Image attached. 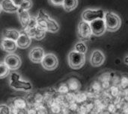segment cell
Masks as SVG:
<instances>
[{"mask_svg":"<svg viewBox=\"0 0 128 114\" xmlns=\"http://www.w3.org/2000/svg\"><path fill=\"white\" fill-rule=\"evenodd\" d=\"M38 25V20L36 16H31L28 23L27 24L26 27L25 28H23L24 30H28V29H32L34 27H36Z\"/></svg>","mask_w":128,"mask_h":114,"instance_id":"7402d4cb","label":"cell"},{"mask_svg":"<svg viewBox=\"0 0 128 114\" xmlns=\"http://www.w3.org/2000/svg\"><path fill=\"white\" fill-rule=\"evenodd\" d=\"M4 63L8 66L10 70H16L20 67L22 61L20 57L16 55L9 54L4 57Z\"/></svg>","mask_w":128,"mask_h":114,"instance_id":"9c48e42d","label":"cell"},{"mask_svg":"<svg viewBox=\"0 0 128 114\" xmlns=\"http://www.w3.org/2000/svg\"><path fill=\"white\" fill-rule=\"evenodd\" d=\"M17 7H20V4L23 2V1L24 0H11Z\"/></svg>","mask_w":128,"mask_h":114,"instance_id":"484cf974","label":"cell"},{"mask_svg":"<svg viewBox=\"0 0 128 114\" xmlns=\"http://www.w3.org/2000/svg\"><path fill=\"white\" fill-rule=\"evenodd\" d=\"M24 30V29H23ZM26 31V33L31 37V38H34L37 40H43L46 35V30L44 28H43L42 27H40V25H37L36 27L32 28V29H28V30H24Z\"/></svg>","mask_w":128,"mask_h":114,"instance_id":"7c38bea8","label":"cell"},{"mask_svg":"<svg viewBox=\"0 0 128 114\" xmlns=\"http://www.w3.org/2000/svg\"><path fill=\"white\" fill-rule=\"evenodd\" d=\"M32 7V0H24L23 2L20 4L18 10H28Z\"/></svg>","mask_w":128,"mask_h":114,"instance_id":"44dd1931","label":"cell"},{"mask_svg":"<svg viewBox=\"0 0 128 114\" xmlns=\"http://www.w3.org/2000/svg\"><path fill=\"white\" fill-rule=\"evenodd\" d=\"M2 10L7 13H16L18 11L17 7L11 0H2L0 2Z\"/></svg>","mask_w":128,"mask_h":114,"instance_id":"9a60e30c","label":"cell"},{"mask_svg":"<svg viewBox=\"0 0 128 114\" xmlns=\"http://www.w3.org/2000/svg\"><path fill=\"white\" fill-rule=\"evenodd\" d=\"M18 13V18L20 20V22L21 25L25 28L27 25V24L29 22V19L31 18V16L28 13V10H18L17 11Z\"/></svg>","mask_w":128,"mask_h":114,"instance_id":"e0dca14e","label":"cell"},{"mask_svg":"<svg viewBox=\"0 0 128 114\" xmlns=\"http://www.w3.org/2000/svg\"><path fill=\"white\" fill-rule=\"evenodd\" d=\"M0 47L3 51L12 53L16 50L17 45H16V42L14 40L6 39V38H2L0 41Z\"/></svg>","mask_w":128,"mask_h":114,"instance_id":"4fadbf2b","label":"cell"},{"mask_svg":"<svg viewBox=\"0 0 128 114\" xmlns=\"http://www.w3.org/2000/svg\"><path fill=\"white\" fill-rule=\"evenodd\" d=\"M41 64L44 69L46 70H54L57 68L58 65V60L54 54L48 53L44 55L41 61Z\"/></svg>","mask_w":128,"mask_h":114,"instance_id":"8992f818","label":"cell"},{"mask_svg":"<svg viewBox=\"0 0 128 114\" xmlns=\"http://www.w3.org/2000/svg\"><path fill=\"white\" fill-rule=\"evenodd\" d=\"M9 86L17 91H30L32 90V84L22 78L21 75L16 72H10Z\"/></svg>","mask_w":128,"mask_h":114,"instance_id":"6da1fadb","label":"cell"},{"mask_svg":"<svg viewBox=\"0 0 128 114\" xmlns=\"http://www.w3.org/2000/svg\"><path fill=\"white\" fill-rule=\"evenodd\" d=\"M0 114H11L10 108L5 104L0 105Z\"/></svg>","mask_w":128,"mask_h":114,"instance_id":"603a6c76","label":"cell"},{"mask_svg":"<svg viewBox=\"0 0 128 114\" xmlns=\"http://www.w3.org/2000/svg\"><path fill=\"white\" fill-rule=\"evenodd\" d=\"M37 20H38V25L42 27L43 28H44L46 31L51 32V33H56L59 30V25L55 19L50 18V16L44 19H37Z\"/></svg>","mask_w":128,"mask_h":114,"instance_id":"5b68a950","label":"cell"},{"mask_svg":"<svg viewBox=\"0 0 128 114\" xmlns=\"http://www.w3.org/2000/svg\"><path fill=\"white\" fill-rule=\"evenodd\" d=\"M20 31L14 28L4 29L2 31V38H6V39L16 41V40L18 39L20 36Z\"/></svg>","mask_w":128,"mask_h":114,"instance_id":"2e32d148","label":"cell"},{"mask_svg":"<svg viewBox=\"0 0 128 114\" xmlns=\"http://www.w3.org/2000/svg\"><path fill=\"white\" fill-rule=\"evenodd\" d=\"M124 63H125L126 64H128V56H126V57H124Z\"/></svg>","mask_w":128,"mask_h":114,"instance_id":"4316f807","label":"cell"},{"mask_svg":"<svg viewBox=\"0 0 128 114\" xmlns=\"http://www.w3.org/2000/svg\"><path fill=\"white\" fill-rule=\"evenodd\" d=\"M105 12L102 9H86L82 13V19L84 21L91 22L98 19H104Z\"/></svg>","mask_w":128,"mask_h":114,"instance_id":"277c9868","label":"cell"},{"mask_svg":"<svg viewBox=\"0 0 128 114\" xmlns=\"http://www.w3.org/2000/svg\"><path fill=\"white\" fill-rule=\"evenodd\" d=\"M50 17V16L45 12V10L40 9L39 10L38 13V15L36 16L37 19H46V18H48Z\"/></svg>","mask_w":128,"mask_h":114,"instance_id":"cb8c5ba5","label":"cell"},{"mask_svg":"<svg viewBox=\"0 0 128 114\" xmlns=\"http://www.w3.org/2000/svg\"><path fill=\"white\" fill-rule=\"evenodd\" d=\"M78 36L82 40H88L92 35L90 22L82 20L79 22L77 28Z\"/></svg>","mask_w":128,"mask_h":114,"instance_id":"52a82bcc","label":"cell"},{"mask_svg":"<svg viewBox=\"0 0 128 114\" xmlns=\"http://www.w3.org/2000/svg\"><path fill=\"white\" fill-rule=\"evenodd\" d=\"M104 19L105 22L106 29L108 31L114 32L117 31L120 28L122 24L120 17L115 13L110 11H107L105 13Z\"/></svg>","mask_w":128,"mask_h":114,"instance_id":"7a4b0ae2","label":"cell"},{"mask_svg":"<svg viewBox=\"0 0 128 114\" xmlns=\"http://www.w3.org/2000/svg\"><path fill=\"white\" fill-rule=\"evenodd\" d=\"M2 7H1V4H0V13H1V12H2Z\"/></svg>","mask_w":128,"mask_h":114,"instance_id":"83f0119b","label":"cell"},{"mask_svg":"<svg viewBox=\"0 0 128 114\" xmlns=\"http://www.w3.org/2000/svg\"><path fill=\"white\" fill-rule=\"evenodd\" d=\"M63 1L64 0H49L50 4H52V5H55V6H61V5H62Z\"/></svg>","mask_w":128,"mask_h":114,"instance_id":"d4e9b609","label":"cell"},{"mask_svg":"<svg viewBox=\"0 0 128 114\" xmlns=\"http://www.w3.org/2000/svg\"><path fill=\"white\" fill-rule=\"evenodd\" d=\"M17 47L20 49H27L31 43V37L26 33L24 30L20 31V36L16 40Z\"/></svg>","mask_w":128,"mask_h":114,"instance_id":"5bb4252c","label":"cell"},{"mask_svg":"<svg viewBox=\"0 0 128 114\" xmlns=\"http://www.w3.org/2000/svg\"><path fill=\"white\" fill-rule=\"evenodd\" d=\"M90 25H91L92 34L98 36V37L103 35L106 31L105 22L104 19H98L94 20L90 22Z\"/></svg>","mask_w":128,"mask_h":114,"instance_id":"ba28073f","label":"cell"},{"mask_svg":"<svg viewBox=\"0 0 128 114\" xmlns=\"http://www.w3.org/2000/svg\"><path fill=\"white\" fill-rule=\"evenodd\" d=\"M68 64L70 68L74 69H79L85 64L86 56L85 54L77 52L74 50L71 51L68 56Z\"/></svg>","mask_w":128,"mask_h":114,"instance_id":"3957f363","label":"cell"},{"mask_svg":"<svg viewBox=\"0 0 128 114\" xmlns=\"http://www.w3.org/2000/svg\"><path fill=\"white\" fill-rule=\"evenodd\" d=\"M10 69L8 66L3 62H0V78H4L9 75Z\"/></svg>","mask_w":128,"mask_h":114,"instance_id":"d6986e66","label":"cell"},{"mask_svg":"<svg viewBox=\"0 0 128 114\" xmlns=\"http://www.w3.org/2000/svg\"><path fill=\"white\" fill-rule=\"evenodd\" d=\"M105 59L106 57L104 54L100 50L95 49L91 54L90 63L93 66H100L104 63Z\"/></svg>","mask_w":128,"mask_h":114,"instance_id":"8fae6325","label":"cell"},{"mask_svg":"<svg viewBox=\"0 0 128 114\" xmlns=\"http://www.w3.org/2000/svg\"><path fill=\"white\" fill-rule=\"evenodd\" d=\"M44 55H45L44 50L43 48L40 46H36L32 48L28 53V57L30 60L34 63H41Z\"/></svg>","mask_w":128,"mask_h":114,"instance_id":"30bf717a","label":"cell"},{"mask_svg":"<svg viewBox=\"0 0 128 114\" xmlns=\"http://www.w3.org/2000/svg\"><path fill=\"white\" fill-rule=\"evenodd\" d=\"M78 5V0H64L62 6L64 10L70 12L74 10Z\"/></svg>","mask_w":128,"mask_h":114,"instance_id":"ac0fdd59","label":"cell"},{"mask_svg":"<svg viewBox=\"0 0 128 114\" xmlns=\"http://www.w3.org/2000/svg\"><path fill=\"white\" fill-rule=\"evenodd\" d=\"M87 46L86 45V43L82 41H79L77 42L75 46H74V50L77 52H80V53H82V54H86V52H87Z\"/></svg>","mask_w":128,"mask_h":114,"instance_id":"ffe728a7","label":"cell"}]
</instances>
